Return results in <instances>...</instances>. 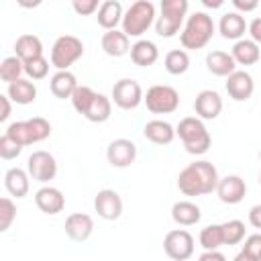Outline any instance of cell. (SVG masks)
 Returning <instances> with one entry per match:
<instances>
[{
	"label": "cell",
	"mask_w": 261,
	"mask_h": 261,
	"mask_svg": "<svg viewBox=\"0 0 261 261\" xmlns=\"http://www.w3.org/2000/svg\"><path fill=\"white\" fill-rule=\"evenodd\" d=\"M218 171L210 161H194L186 165L177 175V188L184 196H206L216 192Z\"/></svg>",
	"instance_id": "1"
},
{
	"label": "cell",
	"mask_w": 261,
	"mask_h": 261,
	"mask_svg": "<svg viewBox=\"0 0 261 261\" xmlns=\"http://www.w3.org/2000/svg\"><path fill=\"white\" fill-rule=\"evenodd\" d=\"M175 135L181 139L184 149L190 155H204L212 145V137H210V133H208V128L200 116L181 118L175 126Z\"/></svg>",
	"instance_id": "2"
},
{
	"label": "cell",
	"mask_w": 261,
	"mask_h": 261,
	"mask_svg": "<svg viewBox=\"0 0 261 261\" xmlns=\"http://www.w3.org/2000/svg\"><path fill=\"white\" fill-rule=\"evenodd\" d=\"M214 20L206 12H194L186 18V24L179 33V43L184 49H202L210 43L214 35Z\"/></svg>",
	"instance_id": "3"
},
{
	"label": "cell",
	"mask_w": 261,
	"mask_h": 261,
	"mask_svg": "<svg viewBox=\"0 0 261 261\" xmlns=\"http://www.w3.org/2000/svg\"><path fill=\"white\" fill-rule=\"evenodd\" d=\"M188 8L190 0H161V12L155 20L157 35L163 39L173 37L188 18Z\"/></svg>",
	"instance_id": "4"
},
{
	"label": "cell",
	"mask_w": 261,
	"mask_h": 261,
	"mask_svg": "<svg viewBox=\"0 0 261 261\" xmlns=\"http://www.w3.org/2000/svg\"><path fill=\"white\" fill-rule=\"evenodd\" d=\"M157 14H155V6L151 0H137L128 6V10L122 16V31L128 37H141L143 33L149 31L151 24H155Z\"/></svg>",
	"instance_id": "5"
},
{
	"label": "cell",
	"mask_w": 261,
	"mask_h": 261,
	"mask_svg": "<svg viewBox=\"0 0 261 261\" xmlns=\"http://www.w3.org/2000/svg\"><path fill=\"white\" fill-rule=\"evenodd\" d=\"M84 55V43L75 35H61L51 47V65L55 69H69Z\"/></svg>",
	"instance_id": "6"
},
{
	"label": "cell",
	"mask_w": 261,
	"mask_h": 261,
	"mask_svg": "<svg viewBox=\"0 0 261 261\" xmlns=\"http://www.w3.org/2000/svg\"><path fill=\"white\" fill-rule=\"evenodd\" d=\"M143 102L147 104V110H151L153 114H171L179 108V94L171 86L155 84L147 90Z\"/></svg>",
	"instance_id": "7"
},
{
	"label": "cell",
	"mask_w": 261,
	"mask_h": 261,
	"mask_svg": "<svg viewBox=\"0 0 261 261\" xmlns=\"http://www.w3.org/2000/svg\"><path fill=\"white\" fill-rule=\"evenodd\" d=\"M27 171L29 175L39 184H49L57 175V161L49 151H33L27 159Z\"/></svg>",
	"instance_id": "8"
},
{
	"label": "cell",
	"mask_w": 261,
	"mask_h": 261,
	"mask_svg": "<svg viewBox=\"0 0 261 261\" xmlns=\"http://www.w3.org/2000/svg\"><path fill=\"white\" fill-rule=\"evenodd\" d=\"M163 249H165V255L169 259L186 261L194 255V237L184 228L169 230L163 239Z\"/></svg>",
	"instance_id": "9"
},
{
	"label": "cell",
	"mask_w": 261,
	"mask_h": 261,
	"mask_svg": "<svg viewBox=\"0 0 261 261\" xmlns=\"http://www.w3.org/2000/svg\"><path fill=\"white\" fill-rule=\"evenodd\" d=\"M145 94L139 82L130 77H122L112 86V102L122 110H133L143 102Z\"/></svg>",
	"instance_id": "10"
},
{
	"label": "cell",
	"mask_w": 261,
	"mask_h": 261,
	"mask_svg": "<svg viewBox=\"0 0 261 261\" xmlns=\"http://www.w3.org/2000/svg\"><path fill=\"white\" fill-rule=\"evenodd\" d=\"M106 159L112 167L124 169L128 165L135 163L137 159V145L130 139H114L110 141L108 149H106Z\"/></svg>",
	"instance_id": "11"
},
{
	"label": "cell",
	"mask_w": 261,
	"mask_h": 261,
	"mask_svg": "<svg viewBox=\"0 0 261 261\" xmlns=\"http://www.w3.org/2000/svg\"><path fill=\"white\" fill-rule=\"evenodd\" d=\"M94 210L98 212L100 218L104 220H116L122 214V198L116 190L104 188L96 194L94 198Z\"/></svg>",
	"instance_id": "12"
},
{
	"label": "cell",
	"mask_w": 261,
	"mask_h": 261,
	"mask_svg": "<svg viewBox=\"0 0 261 261\" xmlns=\"http://www.w3.org/2000/svg\"><path fill=\"white\" fill-rule=\"evenodd\" d=\"M226 92L234 102H247L255 92V82L249 71L234 69L230 75H226Z\"/></svg>",
	"instance_id": "13"
},
{
	"label": "cell",
	"mask_w": 261,
	"mask_h": 261,
	"mask_svg": "<svg viewBox=\"0 0 261 261\" xmlns=\"http://www.w3.org/2000/svg\"><path fill=\"white\" fill-rule=\"evenodd\" d=\"M247 194V184L241 175H224L218 179L216 196L224 204H239Z\"/></svg>",
	"instance_id": "14"
},
{
	"label": "cell",
	"mask_w": 261,
	"mask_h": 261,
	"mask_svg": "<svg viewBox=\"0 0 261 261\" xmlns=\"http://www.w3.org/2000/svg\"><path fill=\"white\" fill-rule=\"evenodd\" d=\"M196 116L202 120H214L222 112V98L216 90H202L194 100Z\"/></svg>",
	"instance_id": "15"
},
{
	"label": "cell",
	"mask_w": 261,
	"mask_h": 261,
	"mask_svg": "<svg viewBox=\"0 0 261 261\" xmlns=\"http://www.w3.org/2000/svg\"><path fill=\"white\" fill-rule=\"evenodd\" d=\"M35 204L43 214H59L65 208V196L53 186H43L35 192Z\"/></svg>",
	"instance_id": "16"
},
{
	"label": "cell",
	"mask_w": 261,
	"mask_h": 261,
	"mask_svg": "<svg viewBox=\"0 0 261 261\" xmlns=\"http://www.w3.org/2000/svg\"><path fill=\"white\" fill-rule=\"evenodd\" d=\"M94 232V218L86 212H73L65 218V234L71 241H88L90 234Z\"/></svg>",
	"instance_id": "17"
},
{
	"label": "cell",
	"mask_w": 261,
	"mask_h": 261,
	"mask_svg": "<svg viewBox=\"0 0 261 261\" xmlns=\"http://www.w3.org/2000/svg\"><path fill=\"white\" fill-rule=\"evenodd\" d=\"M130 37L120 29H110L102 35V51L110 57H122L130 51Z\"/></svg>",
	"instance_id": "18"
},
{
	"label": "cell",
	"mask_w": 261,
	"mask_h": 261,
	"mask_svg": "<svg viewBox=\"0 0 261 261\" xmlns=\"http://www.w3.org/2000/svg\"><path fill=\"white\" fill-rule=\"evenodd\" d=\"M249 24L245 20V16L241 12H226L220 16V22H218V33L224 37V39H230V41H239L245 37Z\"/></svg>",
	"instance_id": "19"
},
{
	"label": "cell",
	"mask_w": 261,
	"mask_h": 261,
	"mask_svg": "<svg viewBox=\"0 0 261 261\" xmlns=\"http://www.w3.org/2000/svg\"><path fill=\"white\" fill-rule=\"evenodd\" d=\"M77 77L69 71V69H57V73L51 75L49 80V88H51V94L59 100H65V98H71V94L75 92L77 88Z\"/></svg>",
	"instance_id": "20"
},
{
	"label": "cell",
	"mask_w": 261,
	"mask_h": 261,
	"mask_svg": "<svg viewBox=\"0 0 261 261\" xmlns=\"http://www.w3.org/2000/svg\"><path fill=\"white\" fill-rule=\"evenodd\" d=\"M143 135H145L147 141H151L155 145H169L175 139V128L167 120L155 118V120H149L143 126Z\"/></svg>",
	"instance_id": "21"
},
{
	"label": "cell",
	"mask_w": 261,
	"mask_h": 261,
	"mask_svg": "<svg viewBox=\"0 0 261 261\" xmlns=\"http://www.w3.org/2000/svg\"><path fill=\"white\" fill-rule=\"evenodd\" d=\"M122 16H124V10H122V4L118 0H104L96 12V18H98V24L104 29V31H110V29H116L120 22H122Z\"/></svg>",
	"instance_id": "22"
},
{
	"label": "cell",
	"mask_w": 261,
	"mask_h": 261,
	"mask_svg": "<svg viewBox=\"0 0 261 261\" xmlns=\"http://www.w3.org/2000/svg\"><path fill=\"white\" fill-rule=\"evenodd\" d=\"M128 53H130L133 63L139 65V67H149L159 59V49L149 39H139L137 43H133Z\"/></svg>",
	"instance_id": "23"
},
{
	"label": "cell",
	"mask_w": 261,
	"mask_h": 261,
	"mask_svg": "<svg viewBox=\"0 0 261 261\" xmlns=\"http://www.w3.org/2000/svg\"><path fill=\"white\" fill-rule=\"evenodd\" d=\"M206 69L218 77H226L237 69V61L232 53L226 51H210L206 55Z\"/></svg>",
	"instance_id": "24"
},
{
	"label": "cell",
	"mask_w": 261,
	"mask_h": 261,
	"mask_svg": "<svg viewBox=\"0 0 261 261\" xmlns=\"http://www.w3.org/2000/svg\"><path fill=\"white\" fill-rule=\"evenodd\" d=\"M171 218L179 226H192V224L200 222L202 210H200L198 204H194L190 200H179V202H175L171 206Z\"/></svg>",
	"instance_id": "25"
},
{
	"label": "cell",
	"mask_w": 261,
	"mask_h": 261,
	"mask_svg": "<svg viewBox=\"0 0 261 261\" xmlns=\"http://www.w3.org/2000/svg\"><path fill=\"white\" fill-rule=\"evenodd\" d=\"M6 94L10 96V100L14 104L27 106V104H31V102L37 100V86L31 80H27V77H18V80H14V82L8 84Z\"/></svg>",
	"instance_id": "26"
},
{
	"label": "cell",
	"mask_w": 261,
	"mask_h": 261,
	"mask_svg": "<svg viewBox=\"0 0 261 261\" xmlns=\"http://www.w3.org/2000/svg\"><path fill=\"white\" fill-rule=\"evenodd\" d=\"M29 179H31V175H29V171H24V169H20V167H10L6 173H4V188H6V192L10 194V196H14V198H24L27 194H29Z\"/></svg>",
	"instance_id": "27"
},
{
	"label": "cell",
	"mask_w": 261,
	"mask_h": 261,
	"mask_svg": "<svg viewBox=\"0 0 261 261\" xmlns=\"http://www.w3.org/2000/svg\"><path fill=\"white\" fill-rule=\"evenodd\" d=\"M232 57L239 65H255L261 59V49L259 43H255L253 39H239L232 45Z\"/></svg>",
	"instance_id": "28"
},
{
	"label": "cell",
	"mask_w": 261,
	"mask_h": 261,
	"mask_svg": "<svg viewBox=\"0 0 261 261\" xmlns=\"http://www.w3.org/2000/svg\"><path fill=\"white\" fill-rule=\"evenodd\" d=\"M110 114H112V98H106L104 94L96 92V96L90 102L84 118H88L90 122H98L100 124V122H106L110 118Z\"/></svg>",
	"instance_id": "29"
},
{
	"label": "cell",
	"mask_w": 261,
	"mask_h": 261,
	"mask_svg": "<svg viewBox=\"0 0 261 261\" xmlns=\"http://www.w3.org/2000/svg\"><path fill=\"white\" fill-rule=\"evenodd\" d=\"M14 55H18L22 61H29L33 57L43 55V43L37 35H20L14 43Z\"/></svg>",
	"instance_id": "30"
},
{
	"label": "cell",
	"mask_w": 261,
	"mask_h": 261,
	"mask_svg": "<svg viewBox=\"0 0 261 261\" xmlns=\"http://www.w3.org/2000/svg\"><path fill=\"white\" fill-rule=\"evenodd\" d=\"M163 65H165L167 73H171V75H181V73H186L188 67H190V55H188L186 49H171V51L165 55Z\"/></svg>",
	"instance_id": "31"
},
{
	"label": "cell",
	"mask_w": 261,
	"mask_h": 261,
	"mask_svg": "<svg viewBox=\"0 0 261 261\" xmlns=\"http://www.w3.org/2000/svg\"><path fill=\"white\" fill-rule=\"evenodd\" d=\"M22 73H24V61L18 55H10V57L2 59V63H0V80L2 82L10 84V82L18 80Z\"/></svg>",
	"instance_id": "32"
},
{
	"label": "cell",
	"mask_w": 261,
	"mask_h": 261,
	"mask_svg": "<svg viewBox=\"0 0 261 261\" xmlns=\"http://www.w3.org/2000/svg\"><path fill=\"white\" fill-rule=\"evenodd\" d=\"M27 130H29V139H31V145L33 143H41L45 139L51 137V124L49 120H45L43 116H33L27 120Z\"/></svg>",
	"instance_id": "33"
},
{
	"label": "cell",
	"mask_w": 261,
	"mask_h": 261,
	"mask_svg": "<svg viewBox=\"0 0 261 261\" xmlns=\"http://www.w3.org/2000/svg\"><path fill=\"white\" fill-rule=\"evenodd\" d=\"M237 261H261V232L249 234L241 253L234 257Z\"/></svg>",
	"instance_id": "34"
},
{
	"label": "cell",
	"mask_w": 261,
	"mask_h": 261,
	"mask_svg": "<svg viewBox=\"0 0 261 261\" xmlns=\"http://www.w3.org/2000/svg\"><path fill=\"white\" fill-rule=\"evenodd\" d=\"M222 226V239H224V245H239L245 241V222L243 220H226L220 224Z\"/></svg>",
	"instance_id": "35"
},
{
	"label": "cell",
	"mask_w": 261,
	"mask_h": 261,
	"mask_svg": "<svg viewBox=\"0 0 261 261\" xmlns=\"http://www.w3.org/2000/svg\"><path fill=\"white\" fill-rule=\"evenodd\" d=\"M200 245L204 249H218L224 245L222 239V226L220 224H208L200 230Z\"/></svg>",
	"instance_id": "36"
},
{
	"label": "cell",
	"mask_w": 261,
	"mask_h": 261,
	"mask_svg": "<svg viewBox=\"0 0 261 261\" xmlns=\"http://www.w3.org/2000/svg\"><path fill=\"white\" fill-rule=\"evenodd\" d=\"M94 96H96V92L90 88V86H77L75 88V92L71 94V106H73V110L77 112V114H86V110H88V106H90V102L94 100Z\"/></svg>",
	"instance_id": "37"
},
{
	"label": "cell",
	"mask_w": 261,
	"mask_h": 261,
	"mask_svg": "<svg viewBox=\"0 0 261 261\" xmlns=\"http://www.w3.org/2000/svg\"><path fill=\"white\" fill-rule=\"evenodd\" d=\"M24 73L29 75V80H43L49 73V61L43 55L33 57V59L24 61Z\"/></svg>",
	"instance_id": "38"
},
{
	"label": "cell",
	"mask_w": 261,
	"mask_h": 261,
	"mask_svg": "<svg viewBox=\"0 0 261 261\" xmlns=\"http://www.w3.org/2000/svg\"><path fill=\"white\" fill-rule=\"evenodd\" d=\"M14 218H16V204L8 196L0 198V230L6 232L14 222Z\"/></svg>",
	"instance_id": "39"
},
{
	"label": "cell",
	"mask_w": 261,
	"mask_h": 261,
	"mask_svg": "<svg viewBox=\"0 0 261 261\" xmlns=\"http://www.w3.org/2000/svg\"><path fill=\"white\" fill-rule=\"evenodd\" d=\"M20 151H22V145L16 139H12L8 133H4L0 137V157L2 159H14L20 155Z\"/></svg>",
	"instance_id": "40"
},
{
	"label": "cell",
	"mask_w": 261,
	"mask_h": 261,
	"mask_svg": "<svg viewBox=\"0 0 261 261\" xmlns=\"http://www.w3.org/2000/svg\"><path fill=\"white\" fill-rule=\"evenodd\" d=\"M4 133H8L12 139H16L22 147H27V145H31V139H29V130H27V120H16V122H10L8 126H6V130Z\"/></svg>",
	"instance_id": "41"
},
{
	"label": "cell",
	"mask_w": 261,
	"mask_h": 261,
	"mask_svg": "<svg viewBox=\"0 0 261 261\" xmlns=\"http://www.w3.org/2000/svg\"><path fill=\"white\" fill-rule=\"evenodd\" d=\"M102 0H71V6L75 10V14L80 16H90L94 12H98Z\"/></svg>",
	"instance_id": "42"
},
{
	"label": "cell",
	"mask_w": 261,
	"mask_h": 261,
	"mask_svg": "<svg viewBox=\"0 0 261 261\" xmlns=\"http://www.w3.org/2000/svg\"><path fill=\"white\" fill-rule=\"evenodd\" d=\"M230 2L239 12H253L259 6V0H230Z\"/></svg>",
	"instance_id": "43"
},
{
	"label": "cell",
	"mask_w": 261,
	"mask_h": 261,
	"mask_svg": "<svg viewBox=\"0 0 261 261\" xmlns=\"http://www.w3.org/2000/svg\"><path fill=\"white\" fill-rule=\"evenodd\" d=\"M247 33L251 35V39H253L255 43H259V45H261V16H257V18H253V20L249 22Z\"/></svg>",
	"instance_id": "44"
},
{
	"label": "cell",
	"mask_w": 261,
	"mask_h": 261,
	"mask_svg": "<svg viewBox=\"0 0 261 261\" xmlns=\"http://www.w3.org/2000/svg\"><path fill=\"white\" fill-rule=\"evenodd\" d=\"M10 96L8 94H2L0 96V104H2V112H0V122H6L8 120V116H10V110H12V106H10Z\"/></svg>",
	"instance_id": "45"
},
{
	"label": "cell",
	"mask_w": 261,
	"mask_h": 261,
	"mask_svg": "<svg viewBox=\"0 0 261 261\" xmlns=\"http://www.w3.org/2000/svg\"><path fill=\"white\" fill-rule=\"evenodd\" d=\"M249 222H251V226L261 228V204L251 206V210H249Z\"/></svg>",
	"instance_id": "46"
},
{
	"label": "cell",
	"mask_w": 261,
	"mask_h": 261,
	"mask_svg": "<svg viewBox=\"0 0 261 261\" xmlns=\"http://www.w3.org/2000/svg\"><path fill=\"white\" fill-rule=\"evenodd\" d=\"M200 261H224V255L218 253V249H204L200 255Z\"/></svg>",
	"instance_id": "47"
},
{
	"label": "cell",
	"mask_w": 261,
	"mask_h": 261,
	"mask_svg": "<svg viewBox=\"0 0 261 261\" xmlns=\"http://www.w3.org/2000/svg\"><path fill=\"white\" fill-rule=\"evenodd\" d=\"M16 4H18L20 8H27V10H31V8H37V6H41V4H43V0H16Z\"/></svg>",
	"instance_id": "48"
},
{
	"label": "cell",
	"mask_w": 261,
	"mask_h": 261,
	"mask_svg": "<svg viewBox=\"0 0 261 261\" xmlns=\"http://www.w3.org/2000/svg\"><path fill=\"white\" fill-rule=\"evenodd\" d=\"M206 8H210V10H216V8H220L222 4H224V0H200Z\"/></svg>",
	"instance_id": "49"
},
{
	"label": "cell",
	"mask_w": 261,
	"mask_h": 261,
	"mask_svg": "<svg viewBox=\"0 0 261 261\" xmlns=\"http://www.w3.org/2000/svg\"><path fill=\"white\" fill-rule=\"evenodd\" d=\"M259 186H261V173H259Z\"/></svg>",
	"instance_id": "50"
},
{
	"label": "cell",
	"mask_w": 261,
	"mask_h": 261,
	"mask_svg": "<svg viewBox=\"0 0 261 261\" xmlns=\"http://www.w3.org/2000/svg\"><path fill=\"white\" fill-rule=\"evenodd\" d=\"M259 157H261V151H259Z\"/></svg>",
	"instance_id": "51"
}]
</instances>
